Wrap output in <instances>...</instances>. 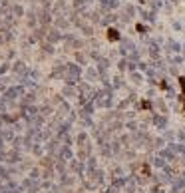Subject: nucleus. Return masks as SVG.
<instances>
[{
    "mask_svg": "<svg viewBox=\"0 0 185 193\" xmlns=\"http://www.w3.org/2000/svg\"><path fill=\"white\" fill-rule=\"evenodd\" d=\"M108 38H109V40H118L119 36H118V32H116V30H109V32H108Z\"/></svg>",
    "mask_w": 185,
    "mask_h": 193,
    "instance_id": "obj_1",
    "label": "nucleus"
},
{
    "mask_svg": "<svg viewBox=\"0 0 185 193\" xmlns=\"http://www.w3.org/2000/svg\"><path fill=\"white\" fill-rule=\"evenodd\" d=\"M179 84H181V88H183V94H185V78H179Z\"/></svg>",
    "mask_w": 185,
    "mask_h": 193,
    "instance_id": "obj_2",
    "label": "nucleus"
},
{
    "mask_svg": "<svg viewBox=\"0 0 185 193\" xmlns=\"http://www.w3.org/2000/svg\"><path fill=\"white\" fill-rule=\"evenodd\" d=\"M141 108H145V109H149L151 106H149V102H141Z\"/></svg>",
    "mask_w": 185,
    "mask_h": 193,
    "instance_id": "obj_3",
    "label": "nucleus"
}]
</instances>
